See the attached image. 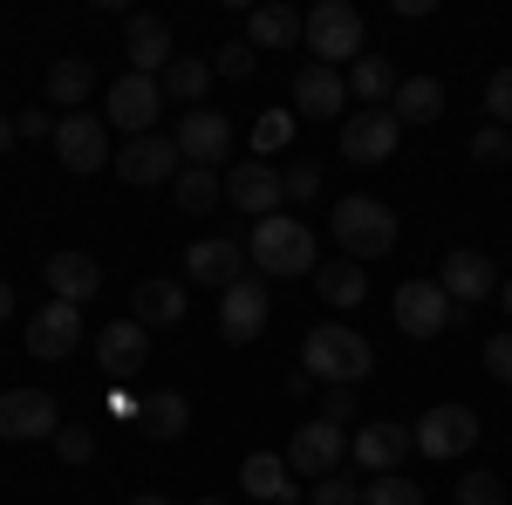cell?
Here are the masks:
<instances>
[{
  "instance_id": "obj_1",
  "label": "cell",
  "mask_w": 512,
  "mask_h": 505,
  "mask_svg": "<svg viewBox=\"0 0 512 505\" xmlns=\"http://www.w3.org/2000/svg\"><path fill=\"white\" fill-rule=\"evenodd\" d=\"M328 233H335V246H342V260H383L396 246V212L383 205V198H369V192H349L335 212H328Z\"/></svg>"
},
{
  "instance_id": "obj_2",
  "label": "cell",
  "mask_w": 512,
  "mask_h": 505,
  "mask_svg": "<svg viewBox=\"0 0 512 505\" xmlns=\"http://www.w3.org/2000/svg\"><path fill=\"white\" fill-rule=\"evenodd\" d=\"M301 369H308L321 389H328V383H349L355 389L369 369H376V349H369L355 328H335V321H328V328H308V342H301Z\"/></svg>"
},
{
  "instance_id": "obj_3",
  "label": "cell",
  "mask_w": 512,
  "mask_h": 505,
  "mask_svg": "<svg viewBox=\"0 0 512 505\" xmlns=\"http://www.w3.org/2000/svg\"><path fill=\"white\" fill-rule=\"evenodd\" d=\"M246 260H253L260 273H274V280L315 273V233H308L301 219L274 212V219H260V226H253V239H246Z\"/></svg>"
},
{
  "instance_id": "obj_4",
  "label": "cell",
  "mask_w": 512,
  "mask_h": 505,
  "mask_svg": "<svg viewBox=\"0 0 512 505\" xmlns=\"http://www.w3.org/2000/svg\"><path fill=\"white\" fill-rule=\"evenodd\" d=\"M410 444H417L424 458H437V465H451L458 451L478 444V410L472 403H431V410L410 424Z\"/></svg>"
},
{
  "instance_id": "obj_5",
  "label": "cell",
  "mask_w": 512,
  "mask_h": 505,
  "mask_svg": "<svg viewBox=\"0 0 512 505\" xmlns=\"http://www.w3.org/2000/svg\"><path fill=\"white\" fill-rule=\"evenodd\" d=\"M301 41L315 48L321 69H335V62H362V14H355L349 0H321L315 14H308V28H301Z\"/></svg>"
},
{
  "instance_id": "obj_6",
  "label": "cell",
  "mask_w": 512,
  "mask_h": 505,
  "mask_svg": "<svg viewBox=\"0 0 512 505\" xmlns=\"http://www.w3.org/2000/svg\"><path fill=\"white\" fill-rule=\"evenodd\" d=\"M62 410L48 389H0V437L7 444H55Z\"/></svg>"
},
{
  "instance_id": "obj_7",
  "label": "cell",
  "mask_w": 512,
  "mask_h": 505,
  "mask_svg": "<svg viewBox=\"0 0 512 505\" xmlns=\"http://www.w3.org/2000/svg\"><path fill=\"white\" fill-rule=\"evenodd\" d=\"M110 171H117L123 185L151 192V185H171V178L185 171V157H178V144H171L164 130H151V137H130V144L117 151V164H110Z\"/></svg>"
},
{
  "instance_id": "obj_8",
  "label": "cell",
  "mask_w": 512,
  "mask_h": 505,
  "mask_svg": "<svg viewBox=\"0 0 512 505\" xmlns=\"http://www.w3.org/2000/svg\"><path fill=\"white\" fill-rule=\"evenodd\" d=\"M349 458V430L342 424H328V417H315V424H301L294 430V444H287V471L294 478H335V465Z\"/></svg>"
},
{
  "instance_id": "obj_9",
  "label": "cell",
  "mask_w": 512,
  "mask_h": 505,
  "mask_svg": "<svg viewBox=\"0 0 512 505\" xmlns=\"http://www.w3.org/2000/svg\"><path fill=\"white\" fill-rule=\"evenodd\" d=\"M171 144H178V157L185 164H205V171H219V164H233V123L219 117V110H185L178 117V130H171Z\"/></svg>"
},
{
  "instance_id": "obj_10",
  "label": "cell",
  "mask_w": 512,
  "mask_h": 505,
  "mask_svg": "<svg viewBox=\"0 0 512 505\" xmlns=\"http://www.w3.org/2000/svg\"><path fill=\"white\" fill-rule=\"evenodd\" d=\"M437 287L451 294V308H472V301H492L506 280H499V260H492V253H478V246H458V253H444V267H437Z\"/></svg>"
},
{
  "instance_id": "obj_11",
  "label": "cell",
  "mask_w": 512,
  "mask_h": 505,
  "mask_svg": "<svg viewBox=\"0 0 512 505\" xmlns=\"http://www.w3.org/2000/svg\"><path fill=\"white\" fill-rule=\"evenodd\" d=\"M451 294L437 287V280H403L396 287V328L410 335V342H437L444 328H451Z\"/></svg>"
},
{
  "instance_id": "obj_12",
  "label": "cell",
  "mask_w": 512,
  "mask_h": 505,
  "mask_svg": "<svg viewBox=\"0 0 512 505\" xmlns=\"http://www.w3.org/2000/svg\"><path fill=\"white\" fill-rule=\"evenodd\" d=\"M267 314H274V301H267V280L260 273H246L239 287L219 294V328H226V342H239V349L267 335Z\"/></svg>"
},
{
  "instance_id": "obj_13",
  "label": "cell",
  "mask_w": 512,
  "mask_h": 505,
  "mask_svg": "<svg viewBox=\"0 0 512 505\" xmlns=\"http://www.w3.org/2000/svg\"><path fill=\"white\" fill-rule=\"evenodd\" d=\"M151 362V328L144 321H110V328H96V369L110 376V383H130L137 369Z\"/></svg>"
},
{
  "instance_id": "obj_14",
  "label": "cell",
  "mask_w": 512,
  "mask_h": 505,
  "mask_svg": "<svg viewBox=\"0 0 512 505\" xmlns=\"http://www.w3.org/2000/svg\"><path fill=\"white\" fill-rule=\"evenodd\" d=\"M21 342H28V355H35V362H62V355H76V342H82V308H69V301L35 308V314H28V328H21Z\"/></svg>"
},
{
  "instance_id": "obj_15",
  "label": "cell",
  "mask_w": 512,
  "mask_h": 505,
  "mask_svg": "<svg viewBox=\"0 0 512 505\" xmlns=\"http://www.w3.org/2000/svg\"><path fill=\"white\" fill-rule=\"evenodd\" d=\"M396 144H403V123L390 110H349V123H342V157L349 164H390Z\"/></svg>"
},
{
  "instance_id": "obj_16",
  "label": "cell",
  "mask_w": 512,
  "mask_h": 505,
  "mask_svg": "<svg viewBox=\"0 0 512 505\" xmlns=\"http://www.w3.org/2000/svg\"><path fill=\"white\" fill-rule=\"evenodd\" d=\"M55 151H62V164H69L76 178L103 171V164H117V157H110V123H103V117H82V110L55 123Z\"/></svg>"
},
{
  "instance_id": "obj_17",
  "label": "cell",
  "mask_w": 512,
  "mask_h": 505,
  "mask_svg": "<svg viewBox=\"0 0 512 505\" xmlns=\"http://www.w3.org/2000/svg\"><path fill=\"white\" fill-rule=\"evenodd\" d=\"M158 110H164L158 76H123V82H110V123H117L123 137H151V130H158Z\"/></svg>"
},
{
  "instance_id": "obj_18",
  "label": "cell",
  "mask_w": 512,
  "mask_h": 505,
  "mask_svg": "<svg viewBox=\"0 0 512 505\" xmlns=\"http://www.w3.org/2000/svg\"><path fill=\"white\" fill-rule=\"evenodd\" d=\"M226 198L260 226V219H274L280 205H287V185H280L274 164H233V171H226Z\"/></svg>"
},
{
  "instance_id": "obj_19",
  "label": "cell",
  "mask_w": 512,
  "mask_h": 505,
  "mask_svg": "<svg viewBox=\"0 0 512 505\" xmlns=\"http://www.w3.org/2000/svg\"><path fill=\"white\" fill-rule=\"evenodd\" d=\"M185 280L192 287H212V294H226L246 280V246L239 239H198L192 253H185Z\"/></svg>"
},
{
  "instance_id": "obj_20",
  "label": "cell",
  "mask_w": 512,
  "mask_h": 505,
  "mask_svg": "<svg viewBox=\"0 0 512 505\" xmlns=\"http://www.w3.org/2000/svg\"><path fill=\"white\" fill-rule=\"evenodd\" d=\"M123 55H130V76H164V69L178 62V48H171V21H164V14H130V28H123Z\"/></svg>"
},
{
  "instance_id": "obj_21",
  "label": "cell",
  "mask_w": 512,
  "mask_h": 505,
  "mask_svg": "<svg viewBox=\"0 0 512 505\" xmlns=\"http://www.w3.org/2000/svg\"><path fill=\"white\" fill-rule=\"evenodd\" d=\"M294 110H301V117H315V123H335L342 110H349V76L308 62V69L294 76Z\"/></svg>"
},
{
  "instance_id": "obj_22",
  "label": "cell",
  "mask_w": 512,
  "mask_h": 505,
  "mask_svg": "<svg viewBox=\"0 0 512 505\" xmlns=\"http://www.w3.org/2000/svg\"><path fill=\"white\" fill-rule=\"evenodd\" d=\"M41 280H48L55 301H69V308H82V301L103 294V267H96V253H48Z\"/></svg>"
},
{
  "instance_id": "obj_23",
  "label": "cell",
  "mask_w": 512,
  "mask_h": 505,
  "mask_svg": "<svg viewBox=\"0 0 512 505\" xmlns=\"http://www.w3.org/2000/svg\"><path fill=\"white\" fill-rule=\"evenodd\" d=\"M403 451H417V444H410V430H403V424H362V430L349 437V458H355L362 471H376V478L403 465Z\"/></svg>"
},
{
  "instance_id": "obj_24",
  "label": "cell",
  "mask_w": 512,
  "mask_h": 505,
  "mask_svg": "<svg viewBox=\"0 0 512 505\" xmlns=\"http://www.w3.org/2000/svg\"><path fill=\"white\" fill-rule=\"evenodd\" d=\"M308 28V14H294L287 0H260L253 14H246V41H253V55H274V48H294Z\"/></svg>"
},
{
  "instance_id": "obj_25",
  "label": "cell",
  "mask_w": 512,
  "mask_h": 505,
  "mask_svg": "<svg viewBox=\"0 0 512 505\" xmlns=\"http://www.w3.org/2000/svg\"><path fill=\"white\" fill-rule=\"evenodd\" d=\"M130 321H144V328H178V321H185V280H137Z\"/></svg>"
},
{
  "instance_id": "obj_26",
  "label": "cell",
  "mask_w": 512,
  "mask_h": 505,
  "mask_svg": "<svg viewBox=\"0 0 512 505\" xmlns=\"http://www.w3.org/2000/svg\"><path fill=\"white\" fill-rule=\"evenodd\" d=\"M137 424H144L151 444H178V437L192 430V403H185L178 389H151V396L137 403Z\"/></svg>"
},
{
  "instance_id": "obj_27",
  "label": "cell",
  "mask_w": 512,
  "mask_h": 505,
  "mask_svg": "<svg viewBox=\"0 0 512 505\" xmlns=\"http://www.w3.org/2000/svg\"><path fill=\"white\" fill-rule=\"evenodd\" d=\"M239 492H253L260 505H287L294 499V471H287V458H274V451H253V458L239 465Z\"/></svg>"
},
{
  "instance_id": "obj_28",
  "label": "cell",
  "mask_w": 512,
  "mask_h": 505,
  "mask_svg": "<svg viewBox=\"0 0 512 505\" xmlns=\"http://www.w3.org/2000/svg\"><path fill=\"white\" fill-rule=\"evenodd\" d=\"M396 62H383V55H362V62H349V96L362 103V110H390L396 103Z\"/></svg>"
},
{
  "instance_id": "obj_29",
  "label": "cell",
  "mask_w": 512,
  "mask_h": 505,
  "mask_svg": "<svg viewBox=\"0 0 512 505\" xmlns=\"http://www.w3.org/2000/svg\"><path fill=\"white\" fill-rule=\"evenodd\" d=\"M390 117L396 123H437V117H444V82H437V76H403V82H396Z\"/></svg>"
},
{
  "instance_id": "obj_30",
  "label": "cell",
  "mask_w": 512,
  "mask_h": 505,
  "mask_svg": "<svg viewBox=\"0 0 512 505\" xmlns=\"http://www.w3.org/2000/svg\"><path fill=\"white\" fill-rule=\"evenodd\" d=\"M315 294L328 308H362L369 301V273L355 260H328V267H315Z\"/></svg>"
},
{
  "instance_id": "obj_31",
  "label": "cell",
  "mask_w": 512,
  "mask_h": 505,
  "mask_svg": "<svg viewBox=\"0 0 512 505\" xmlns=\"http://www.w3.org/2000/svg\"><path fill=\"white\" fill-rule=\"evenodd\" d=\"M89 89H96V69H89L82 55H62V62L48 69V103H55V110H69V117L82 110V96H89Z\"/></svg>"
},
{
  "instance_id": "obj_32",
  "label": "cell",
  "mask_w": 512,
  "mask_h": 505,
  "mask_svg": "<svg viewBox=\"0 0 512 505\" xmlns=\"http://www.w3.org/2000/svg\"><path fill=\"white\" fill-rule=\"evenodd\" d=\"M158 89H164V103H185V110H198V96L212 89V62H198V55H178L171 69L158 76Z\"/></svg>"
},
{
  "instance_id": "obj_33",
  "label": "cell",
  "mask_w": 512,
  "mask_h": 505,
  "mask_svg": "<svg viewBox=\"0 0 512 505\" xmlns=\"http://www.w3.org/2000/svg\"><path fill=\"white\" fill-rule=\"evenodd\" d=\"M171 192H178V212H212V205L226 198V178L205 171V164H185V171L171 178Z\"/></svg>"
},
{
  "instance_id": "obj_34",
  "label": "cell",
  "mask_w": 512,
  "mask_h": 505,
  "mask_svg": "<svg viewBox=\"0 0 512 505\" xmlns=\"http://www.w3.org/2000/svg\"><path fill=\"white\" fill-rule=\"evenodd\" d=\"M362 505H424V485H410V478L383 471V478H369V485H362Z\"/></svg>"
},
{
  "instance_id": "obj_35",
  "label": "cell",
  "mask_w": 512,
  "mask_h": 505,
  "mask_svg": "<svg viewBox=\"0 0 512 505\" xmlns=\"http://www.w3.org/2000/svg\"><path fill=\"white\" fill-rule=\"evenodd\" d=\"M55 458L76 471V465H89L96 458V424H62L55 430Z\"/></svg>"
},
{
  "instance_id": "obj_36",
  "label": "cell",
  "mask_w": 512,
  "mask_h": 505,
  "mask_svg": "<svg viewBox=\"0 0 512 505\" xmlns=\"http://www.w3.org/2000/svg\"><path fill=\"white\" fill-rule=\"evenodd\" d=\"M287 137H294V110H267V117L253 123V151H260V157L287 151Z\"/></svg>"
},
{
  "instance_id": "obj_37",
  "label": "cell",
  "mask_w": 512,
  "mask_h": 505,
  "mask_svg": "<svg viewBox=\"0 0 512 505\" xmlns=\"http://www.w3.org/2000/svg\"><path fill=\"white\" fill-rule=\"evenodd\" d=\"M472 164H485V171H499V164H512V130H499V123H485L472 137Z\"/></svg>"
},
{
  "instance_id": "obj_38",
  "label": "cell",
  "mask_w": 512,
  "mask_h": 505,
  "mask_svg": "<svg viewBox=\"0 0 512 505\" xmlns=\"http://www.w3.org/2000/svg\"><path fill=\"white\" fill-rule=\"evenodd\" d=\"M253 41H226V48H212V76H226V82H246L253 76Z\"/></svg>"
},
{
  "instance_id": "obj_39",
  "label": "cell",
  "mask_w": 512,
  "mask_h": 505,
  "mask_svg": "<svg viewBox=\"0 0 512 505\" xmlns=\"http://www.w3.org/2000/svg\"><path fill=\"white\" fill-rule=\"evenodd\" d=\"M280 185H287V205H308V198H321V164L294 157V164L280 171Z\"/></svg>"
},
{
  "instance_id": "obj_40",
  "label": "cell",
  "mask_w": 512,
  "mask_h": 505,
  "mask_svg": "<svg viewBox=\"0 0 512 505\" xmlns=\"http://www.w3.org/2000/svg\"><path fill=\"white\" fill-rule=\"evenodd\" d=\"M458 505H506V485L492 471H465L458 478Z\"/></svg>"
},
{
  "instance_id": "obj_41",
  "label": "cell",
  "mask_w": 512,
  "mask_h": 505,
  "mask_svg": "<svg viewBox=\"0 0 512 505\" xmlns=\"http://www.w3.org/2000/svg\"><path fill=\"white\" fill-rule=\"evenodd\" d=\"M485 117L499 123V130H512V69H499V76L485 82Z\"/></svg>"
},
{
  "instance_id": "obj_42",
  "label": "cell",
  "mask_w": 512,
  "mask_h": 505,
  "mask_svg": "<svg viewBox=\"0 0 512 505\" xmlns=\"http://www.w3.org/2000/svg\"><path fill=\"white\" fill-rule=\"evenodd\" d=\"M308 505H362V485H355V478H342V471H335V478H321L315 492H308Z\"/></svg>"
},
{
  "instance_id": "obj_43",
  "label": "cell",
  "mask_w": 512,
  "mask_h": 505,
  "mask_svg": "<svg viewBox=\"0 0 512 505\" xmlns=\"http://www.w3.org/2000/svg\"><path fill=\"white\" fill-rule=\"evenodd\" d=\"M321 417L349 430V424H355V389H349V383H328V389H321Z\"/></svg>"
},
{
  "instance_id": "obj_44",
  "label": "cell",
  "mask_w": 512,
  "mask_h": 505,
  "mask_svg": "<svg viewBox=\"0 0 512 505\" xmlns=\"http://www.w3.org/2000/svg\"><path fill=\"white\" fill-rule=\"evenodd\" d=\"M485 369H492V383L512 389V328H499V335L485 342Z\"/></svg>"
},
{
  "instance_id": "obj_45",
  "label": "cell",
  "mask_w": 512,
  "mask_h": 505,
  "mask_svg": "<svg viewBox=\"0 0 512 505\" xmlns=\"http://www.w3.org/2000/svg\"><path fill=\"white\" fill-rule=\"evenodd\" d=\"M55 123H62V117H48V110H21L14 137H55Z\"/></svg>"
},
{
  "instance_id": "obj_46",
  "label": "cell",
  "mask_w": 512,
  "mask_h": 505,
  "mask_svg": "<svg viewBox=\"0 0 512 505\" xmlns=\"http://www.w3.org/2000/svg\"><path fill=\"white\" fill-rule=\"evenodd\" d=\"M7 151H14V123L0 117V157H7Z\"/></svg>"
},
{
  "instance_id": "obj_47",
  "label": "cell",
  "mask_w": 512,
  "mask_h": 505,
  "mask_svg": "<svg viewBox=\"0 0 512 505\" xmlns=\"http://www.w3.org/2000/svg\"><path fill=\"white\" fill-rule=\"evenodd\" d=\"M7 314H14V287L0 280V321H7Z\"/></svg>"
},
{
  "instance_id": "obj_48",
  "label": "cell",
  "mask_w": 512,
  "mask_h": 505,
  "mask_svg": "<svg viewBox=\"0 0 512 505\" xmlns=\"http://www.w3.org/2000/svg\"><path fill=\"white\" fill-rule=\"evenodd\" d=\"M130 505H171V499H164V492H137Z\"/></svg>"
},
{
  "instance_id": "obj_49",
  "label": "cell",
  "mask_w": 512,
  "mask_h": 505,
  "mask_svg": "<svg viewBox=\"0 0 512 505\" xmlns=\"http://www.w3.org/2000/svg\"><path fill=\"white\" fill-rule=\"evenodd\" d=\"M499 294H506V314H512V280H506V287H499Z\"/></svg>"
},
{
  "instance_id": "obj_50",
  "label": "cell",
  "mask_w": 512,
  "mask_h": 505,
  "mask_svg": "<svg viewBox=\"0 0 512 505\" xmlns=\"http://www.w3.org/2000/svg\"><path fill=\"white\" fill-rule=\"evenodd\" d=\"M198 505H233V499H198Z\"/></svg>"
}]
</instances>
